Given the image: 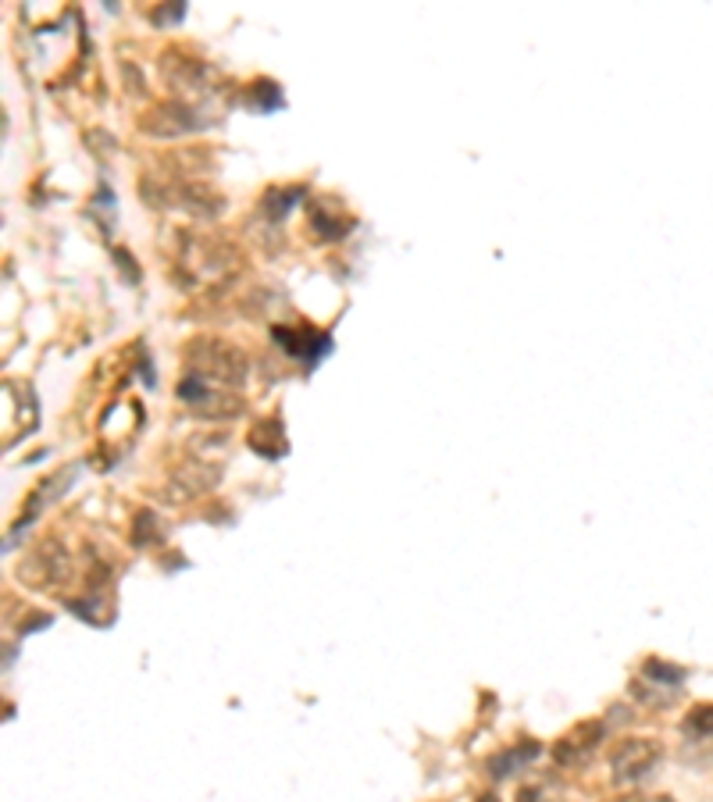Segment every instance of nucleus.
<instances>
[{
    "label": "nucleus",
    "mask_w": 713,
    "mask_h": 802,
    "mask_svg": "<svg viewBox=\"0 0 713 802\" xmlns=\"http://www.w3.org/2000/svg\"><path fill=\"white\" fill-rule=\"evenodd\" d=\"M186 364L193 375L207 378V382L218 385H239L246 382V371L250 361L239 346L225 343V339H193L186 346Z\"/></svg>",
    "instance_id": "nucleus-1"
},
{
    "label": "nucleus",
    "mask_w": 713,
    "mask_h": 802,
    "mask_svg": "<svg viewBox=\"0 0 713 802\" xmlns=\"http://www.w3.org/2000/svg\"><path fill=\"white\" fill-rule=\"evenodd\" d=\"M179 400L189 403V410H197L204 418H236L243 410L239 396L225 393V385L207 382V378L193 375V371L179 382Z\"/></svg>",
    "instance_id": "nucleus-2"
},
{
    "label": "nucleus",
    "mask_w": 713,
    "mask_h": 802,
    "mask_svg": "<svg viewBox=\"0 0 713 802\" xmlns=\"http://www.w3.org/2000/svg\"><path fill=\"white\" fill-rule=\"evenodd\" d=\"M660 763V745L656 742H621L610 756V774H614L617 785H632V781H646L653 774V767Z\"/></svg>",
    "instance_id": "nucleus-3"
},
{
    "label": "nucleus",
    "mask_w": 713,
    "mask_h": 802,
    "mask_svg": "<svg viewBox=\"0 0 713 802\" xmlns=\"http://www.w3.org/2000/svg\"><path fill=\"white\" fill-rule=\"evenodd\" d=\"M211 118H204L197 107L189 104H157L147 118H143V132L147 136H161V140H175V136H189V132H200Z\"/></svg>",
    "instance_id": "nucleus-4"
},
{
    "label": "nucleus",
    "mask_w": 713,
    "mask_h": 802,
    "mask_svg": "<svg viewBox=\"0 0 713 802\" xmlns=\"http://www.w3.org/2000/svg\"><path fill=\"white\" fill-rule=\"evenodd\" d=\"M271 336L279 339L282 350L293 353V357H304L307 364H318L325 353H332V339L321 336V332H311V328H286V325H275L271 328Z\"/></svg>",
    "instance_id": "nucleus-5"
},
{
    "label": "nucleus",
    "mask_w": 713,
    "mask_h": 802,
    "mask_svg": "<svg viewBox=\"0 0 713 802\" xmlns=\"http://www.w3.org/2000/svg\"><path fill=\"white\" fill-rule=\"evenodd\" d=\"M603 735H607V728L603 724H582V728H574V735H567L564 742L557 745V760L564 763V767H574V763H582L592 756V749H596L599 742H603Z\"/></svg>",
    "instance_id": "nucleus-6"
},
{
    "label": "nucleus",
    "mask_w": 713,
    "mask_h": 802,
    "mask_svg": "<svg viewBox=\"0 0 713 802\" xmlns=\"http://www.w3.org/2000/svg\"><path fill=\"white\" fill-rule=\"evenodd\" d=\"M539 745L535 742H521V745H510V749H503V753H496L489 760V774L496 781H503V778H514V774H521V770L528 767L532 760H539Z\"/></svg>",
    "instance_id": "nucleus-7"
},
{
    "label": "nucleus",
    "mask_w": 713,
    "mask_h": 802,
    "mask_svg": "<svg viewBox=\"0 0 713 802\" xmlns=\"http://www.w3.org/2000/svg\"><path fill=\"white\" fill-rule=\"evenodd\" d=\"M164 75H168V82H172V86H179V90H204L207 79H211V68H207L204 61H197V58H182L179 68L164 61Z\"/></svg>",
    "instance_id": "nucleus-8"
},
{
    "label": "nucleus",
    "mask_w": 713,
    "mask_h": 802,
    "mask_svg": "<svg viewBox=\"0 0 713 802\" xmlns=\"http://www.w3.org/2000/svg\"><path fill=\"white\" fill-rule=\"evenodd\" d=\"M72 478H75V471H68V467H65V471H58V475H50L47 482L36 485V492H33V496H29V503H25V507H22V524L33 521L36 510L47 507L50 500H58L61 492H65V489H61V485H68V482H72Z\"/></svg>",
    "instance_id": "nucleus-9"
},
{
    "label": "nucleus",
    "mask_w": 713,
    "mask_h": 802,
    "mask_svg": "<svg viewBox=\"0 0 713 802\" xmlns=\"http://www.w3.org/2000/svg\"><path fill=\"white\" fill-rule=\"evenodd\" d=\"M311 229L318 232V236L339 239V236H346V229H350V218H332L325 204H314L311 207Z\"/></svg>",
    "instance_id": "nucleus-10"
},
{
    "label": "nucleus",
    "mask_w": 713,
    "mask_h": 802,
    "mask_svg": "<svg viewBox=\"0 0 713 802\" xmlns=\"http://www.w3.org/2000/svg\"><path fill=\"white\" fill-rule=\"evenodd\" d=\"M304 197V189L300 186H289V189H271L268 197H264V214L268 218H282V214L293 211V200Z\"/></svg>",
    "instance_id": "nucleus-11"
},
{
    "label": "nucleus",
    "mask_w": 713,
    "mask_h": 802,
    "mask_svg": "<svg viewBox=\"0 0 713 802\" xmlns=\"http://www.w3.org/2000/svg\"><path fill=\"white\" fill-rule=\"evenodd\" d=\"M646 678H656L664 688H678L681 685V678H685V671H678V667H667V663H660V660H649L646 663Z\"/></svg>",
    "instance_id": "nucleus-12"
},
{
    "label": "nucleus",
    "mask_w": 713,
    "mask_h": 802,
    "mask_svg": "<svg viewBox=\"0 0 713 802\" xmlns=\"http://www.w3.org/2000/svg\"><path fill=\"white\" fill-rule=\"evenodd\" d=\"M689 735H713V706H696V710L689 713Z\"/></svg>",
    "instance_id": "nucleus-13"
},
{
    "label": "nucleus",
    "mask_w": 713,
    "mask_h": 802,
    "mask_svg": "<svg viewBox=\"0 0 713 802\" xmlns=\"http://www.w3.org/2000/svg\"><path fill=\"white\" fill-rule=\"evenodd\" d=\"M250 97H261L264 111H271V107H282L279 86H275V82H254V86H250Z\"/></svg>",
    "instance_id": "nucleus-14"
},
{
    "label": "nucleus",
    "mask_w": 713,
    "mask_h": 802,
    "mask_svg": "<svg viewBox=\"0 0 713 802\" xmlns=\"http://www.w3.org/2000/svg\"><path fill=\"white\" fill-rule=\"evenodd\" d=\"M517 802H542V792H539V788H521Z\"/></svg>",
    "instance_id": "nucleus-15"
},
{
    "label": "nucleus",
    "mask_w": 713,
    "mask_h": 802,
    "mask_svg": "<svg viewBox=\"0 0 713 802\" xmlns=\"http://www.w3.org/2000/svg\"><path fill=\"white\" fill-rule=\"evenodd\" d=\"M621 802H674V799H664V795H653V799H621Z\"/></svg>",
    "instance_id": "nucleus-16"
},
{
    "label": "nucleus",
    "mask_w": 713,
    "mask_h": 802,
    "mask_svg": "<svg viewBox=\"0 0 713 802\" xmlns=\"http://www.w3.org/2000/svg\"><path fill=\"white\" fill-rule=\"evenodd\" d=\"M478 802H500V799H492V795H485V799H478Z\"/></svg>",
    "instance_id": "nucleus-17"
}]
</instances>
